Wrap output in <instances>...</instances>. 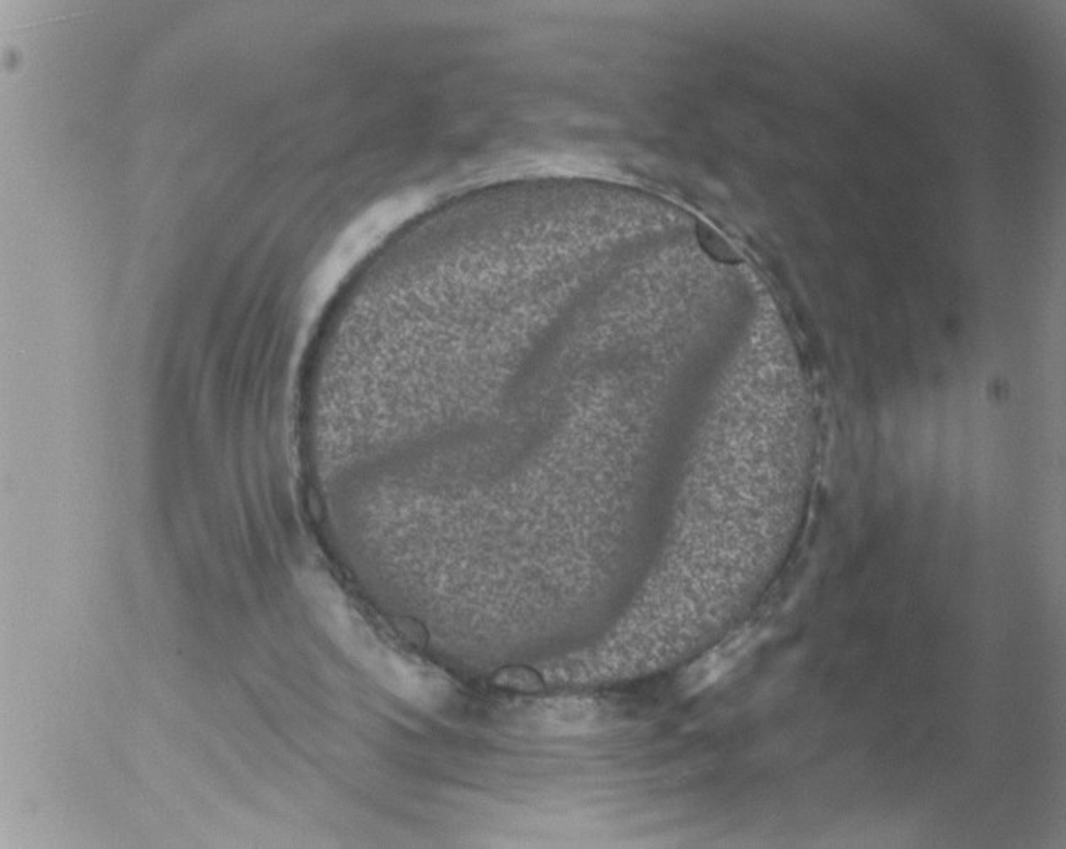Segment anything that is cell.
Here are the masks:
<instances>
[{
	"mask_svg": "<svg viewBox=\"0 0 1066 849\" xmlns=\"http://www.w3.org/2000/svg\"><path fill=\"white\" fill-rule=\"evenodd\" d=\"M757 644V636L751 630H745L738 636L724 640L719 646L714 647L713 651L702 656L695 664L690 665L680 680L682 692L689 696L698 695L708 686H713L735 670Z\"/></svg>",
	"mask_w": 1066,
	"mask_h": 849,
	"instance_id": "6da1fadb",
	"label": "cell"
},
{
	"mask_svg": "<svg viewBox=\"0 0 1066 849\" xmlns=\"http://www.w3.org/2000/svg\"><path fill=\"white\" fill-rule=\"evenodd\" d=\"M698 238L701 243V247L707 251L714 260L723 261V263H738L739 255L733 250L729 243L719 235V233L714 232L711 226L699 225L698 226Z\"/></svg>",
	"mask_w": 1066,
	"mask_h": 849,
	"instance_id": "7a4b0ae2",
	"label": "cell"
}]
</instances>
